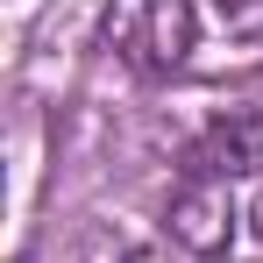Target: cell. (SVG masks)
I'll use <instances>...</instances> for the list:
<instances>
[{
    "instance_id": "4",
    "label": "cell",
    "mask_w": 263,
    "mask_h": 263,
    "mask_svg": "<svg viewBox=\"0 0 263 263\" xmlns=\"http://www.w3.org/2000/svg\"><path fill=\"white\" fill-rule=\"evenodd\" d=\"M228 36H263V0H199Z\"/></svg>"
},
{
    "instance_id": "1",
    "label": "cell",
    "mask_w": 263,
    "mask_h": 263,
    "mask_svg": "<svg viewBox=\"0 0 263 263\" xmlns=\"http://www.w3.org/2000/svg\"><path fill=\"white\" fill-rule=\"evenodd\" d=\"M100 36L128 71L171 79L192 57V43H199V0H107Z\"/></svg>"
},
{
    "instance_id": "5",
    "label": "cell",
    "mask_w": 263,
    "mask_h": 263,
    "mask_svg": "<svg viewBox=\"0 0 263 263\" xmlns=\"http://www.w3.org/2000/svg\"><path fill=\"white\" fill-rule=\"evenodd\" d=\"M249 220H256V235H263V178H256V199H249Z\"/></svg>"
},
{
    "instance_id": "2",
    "label": "cell",
    "mask_w": 263,
    "mask_h": 263,
    "mask_svg": "<svg viewBox=\"0 0 263 263\" xmlns=\"http://www.w3.org/2000/svg\"><path fill=\"white\" fill-rule=\"evenodd\" d=\"M235 185H220V178H178L171 206H164V235H171L178 249L192 263H220L228 249H235Z\"/></svg>"
},
{
    "instance_id": "3",
    "label": "cell",
    "mask_w": 263,
    "mask_h": 263,
    "mask_svg": "<svg viewBox=\"0 0 263 263\" xmlns=\"http://www.w3.org/2000/svg\"><path fill=\"white\" fill-rule=\"evenodd\" d=\"M192 178H220V185H256L263 178V114H228L192 142L185 157Z\"/></svg>"
}]
</instances>
